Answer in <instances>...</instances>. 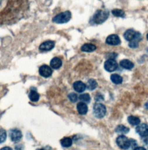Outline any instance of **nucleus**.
Returning <instances> with one entry per match:
<instances>
[{"label": "nucleus", "mask_w": 148, "mask_h": 150, "mask_svg": "<svg viewBox=\"0 0 148 150\" xmlns=\"http://www.w3.org/2000/svg\"><path fill=\"white\" fill-rule=\"evenodd\" d=\"M28 0H0V25L17 23L27 15Z\"/></svg>", "instance_id": "nucleus-1"}, {"label": "nucleus", "mask_w": 148, "mask_h": 150, "mask_svg": "<svg viewBox=\"0 0 148 150\" xmlns=\"http://www.w3.org/2000/svg\"><path fill=\"white\" fill-rule=\"evenodd\" d=\"M109 15V12L107 10H98L93 16V21L96 24H101L108 19Z\"/></svg>", "instance_id": "nucleus-2"}, {"label": "nucleus", "mask_w": 148, "mask_h": 150, "mask_svg": "<svg viewBox=\"0 0 148 150\" xmlns=\"http://www.w3.org/2000/svg\"><path fill=\"white\" fill-rule=\"evenodd\" d=\"M71 18V13L70 11H65L64 12H61L56 16H54L53 19V22L58 24H63L67 23L70 21Z\"/></svg>", "instance_id": "nucleus-3"}, {"label": "nucleus", "mask_w": 148, "mask_h": 150, "mask_svg": "<svg viewBox=\"0 0 148 150\" xmlns=\"http://www.w3.org/2000/svg\"><path fill=\"white\" fill-rule=\"evenodd\" d=\"M106 107L101 103H96L93 107V112L96 117L98 118H103L106 114Z\"/></svg>", "instance_id": "nucleus-4"}, {"label": "nucleus", "mask_w": 148, "mask_h": 150, "mask_svg": "<svg viewBox=\"0 0 148 150\" xmlns=\"http://www.w3.org/2000/svg\"><path fill=\"white\" fill-rule=\"evenodd\" d=\"M116 143L118 146L123 150L128 149L131 144V142L123 135H121L117 138Z\"/></svg>", "instance_id": "nucleus-5"}, {"label": "nucleus", "mask_w": 148, "mask_h": 150, "mask_svg": "<svg viewBox=\"0 0 148 150\" xmlns=\"http://www.w3.org/2000/svg\"><path fill=\"white\" fill-rule=\"evenodd\" d=\"M118 67L117 62L113 59H108L104 63L105 69L109 72H113L115 71Z\"/></svg>", "instance_id": "nucleus-6"}, {"label": "nucleus", "mask_w": 148, "mask_h": 150, "mask_svg": "<svg viewBox=\"0 0 148 150\" xmlns=\"http://www.w3.org/2000/svg\"><path fill=\"white\" fill-rule=\"evenodd\" d=\"M9 137L13 142H18L22 137V132L18 129H11L9 132Z\"/></svg>", "instance_id": "nucleus-7"}, {"label": "nucleus", "mask_w": 148, "mask_h": 150, "mask_svg": "<svg viewBox=\"0 0 148 150\" xmlns=\"http://www.w3.org/2000/svg\"><path fill=\"white\" fill-rule=\"evenodd\" d=\"M106 42L107 44L110 45H118L121 44V40L118 35L116 34H112L107 37Z\"/></svg>", "instance_id": "nucleus-8"}, {"label": "nucleus", "mask_w": 148, "mask_h": 150, "mask_svg": "<svg viewBox=\"0 0 148 150\" xmlns=\"http://www.w3.org/2000/svg\"><path fill=\"white\" fill-rule=\"evenodd\" d=\"M52 70L49 66L47 65H42L39 69V74L43 77L48 78L52 74Z\"/></svg>", "instance_id": "nucleus-9"}, {"label": "nucleus", "mask_w": 148, "mask_h": 150, "mask_svg": "<svg viewBox=\"0 0 148 150\" xmlns=\"http://www.w3.org/2000/svg\"><path fill=\"white\" fill-rule=\"evenodd\" d=\"M55 45V43L53 41H47L44 42L41 44L39 46V50L42 52H46V51H49L51 50Z\"/></svg>", "instance_id": "nucleus-10"}, {"label": "nucleus", "mask_w": 148, "mask_h": 150, "mask_svg": "<svg viewBox=\"0 0 148 150\" xmlns=\"http://www.w3.org/2000/svg\"><path fill=\"white\" fill-rule=\"evenodd\" d=\"M136 132L141 137H145L148 135V125L145 124H139L136 128Z\"/></svg>", "instance_id": "nucleus-11"}, {"label": "nucleus", "mask_w": 148, "mask_h": 150, "mask_svg": "<svg viewBox=\"0 0 148 150\" xmlns=\"http://www.w3.org/2000/svg\"><path fill=\"white\" fill-rule=\"evenodd\" d=\"M137 33V32H135L134 30L129 29L124 33V37L126 41L131 42L135 38Z\"/></svg>", "instance_id": "nucleus-12"}, {"label": "nucleus", "mask_w": 148, "mask_h": 150, "mask_svg": "<svg viewBox=\"0 0 148 150\" xmlns=\"http://www.w3.org/2000/svg\"><path fill=\"white\" fill-rule=\"evenodd\" d=\"M50 64L52 69L57 70L61 67L62 61L60 58H58L57 57H55L51 60Z\"/></svg>", "instance_id": "nucleus-13"}, {"label": "nucleus", "mask_w": 148, "mask_h": 150, "mask_svg": "<svg viewBox=\"0 0 148 150\" xmlns=\"http://www.w3.org/2000/svg\"><path fill=\"white\" fill-rule=\"evenodd\" d=\"M73 87H74V89L79 92V93H82L83 92H84L86 88V85L82 81H76L75 82H74L73 84Z\"/></svg>", "instance_id": "nucleus-14"}, {"label": "nucleus", "mask_w": 148, "mask_h": 150, "mask_svg": "<svg viewBox=\"0 0 148 150\" xmlns=\"http://www.w3.org/2000/svg\"><path fill=\"white\" fill-rule=\"evenodd\" d=\"M77 110L78 112L81 115H85L88 111V107L86 103L83 102L79 103L77 105Z\"/></svg>", "instance_id": "nucleus-15"}, {"label": "nucleus", "mask_w": 148, "mask_h": 150, "mask_svg": "<svg viewBox=\"0 0 148 150\" xmlns=\"http://www.w3.org/2000/svg\"><path fill=\"white\" fill-rule=\"evenodd\" d=\"M141 38H142L141 34L140 33L137 32L135 38L133 41L130 42L129 47L130 48H137L138 47V43L140 41V40H141Z\"/></svg>", "instance_id": "nucleus-16"}, {"label": "nucleus", "mask_w": 148, "mask_h": 150, "mask_svg": "<svg viewBox=\"0 0 148 150\" xmlns=\"http://www.w3.org/2000/svg\"><path fill=\"white\" fill-rule=\"evenodd\" d=\"M122 67L127 70L132 69L134 67V63L128 59H123L120 62Z\"/></svg>", "instance_id": "nucleus-17"}, {"label": "nucleus", "mask_w": 148, "mask_h": 150, "mask_svg": "<svg viewBox=\"0 0 148 150\" xmlns=\"http://www.w3.org/2000/svg\"><path fill=\"white\" fill-rule=\"evenodd\" d=\"M96 50V47L94 45L92 44H84L81 48V50L85 52H92Z\"/></svg>", "instance_id": "nucleus-18"}, {"label": "nucleus", "mask_w": 148, "mask_h": 150, "mask_svg": "<svg viewBox=\"0 0 148 150\" xmlns=\"http://www.w3.org/2000/svg\"><path fill=\"white\" fill-rule=\"evenodd\" d=\"M30 100L33 102H37L39 99V93L35 90H31L28 95Z\"/></svg>", "instance_id": "nucleus-19"}, {"label": "nucleus", "mask_w": 148, "mask_h": 150, "mask_svg": "<svg viewBox=\"0 0 148 150\" xmlns=\"http://www.w3.org/2000/svg\"><path fill=\"white\" fill-rule=\"evenodd\" d=\"M97 81L94 79H89L87 82V85H86V87L87 88V89L90 91H93L94 89H95L97 87Z\"/></svg>", "instance_id": "nucleus-20"}, {"label": "nucleus", "mask_w": 148, "mask_h": 150, "mask_svg": "<svg viewBox=\"0 0 148 150\" xmlns=\"http://www.w3.org/2000/svg\"><path fill=\"white\" fill-rule=\"evenodd\" d=\"M61 144L64 147H70L73 144V140L70 137H64L63 138L61 142Z\"/></svg>", "instance_id": "nucleus-21"}, {"label": "nucleus", "mask_w": 148, "mask_h": 150, "mask_svg": "<svg viewBox=\"0 0 148 150\" xmlns=\"http://www.w3.org/2000/svg\"><path fill=\"white\" fill-rule=\"evenodd\" d=\"M111 79L112 82L115 84H121L123 82L122 77L117 74H113L111 75Z\"/></svg>", "instance_id": "nucleus-22"}, {"label": "nucleus", "mask_w": 148, "mask_h": 150, "mask_svg": "<svg viewBox=\"0 0 148 150\" xmlns=\"http://www.w3.org/2000/svg\"><path fill=\"white\" fill-rule=\"evenodd\" d=\"M115 131L118 133L126 134V133H128V132L130 131V129L128 127H127L125 126H124V125H120L117 126V127L116 128Z\"/></svg>", "instance_id": "nucleus-23"}, {"label": "nucleus", "mask_w": 148, "mask_h": 150, "mask_svg": "<svg viewBox=\"0 0 148 150\" xmlns=\"http://www.w3.org/2000/svg\"><path fill=\"white\" fill-rule=\"evenodd\" d=\"M128 122L132 125H138L140 124V120L134 116H130L128 117Z\"/></svg>", "instance_id": "nucleus-24"}, {"label": "nucleus", "mask_w": 148, "mask_h": 150, "mask_svg": "<svg viewBox=\"0 0 148 150\" xmlns=\"http://www.w3.org/2000/svg\"><path fill=\"white\" fill-rule=\"evenodd\" d=\"M113 15L116 17L124 18L125 16V13L123 10L119 9H115L112 11Z\"/></svg>", "instance_id": "nucleus-25"}, {"label": "nucleus", "mask_w": 148, "mask_h": 150, "mask_svg": "<svg viewBox=\"0 0 148 150\" xmlns=\"http://www.w3.org/2000/svg\"><path fill=\"white\" fill-rule=\"evenodd\" d=\"M79 100L85 103H89L90 101V99H91L90 96L88 93H85V94L80 95L79 97Z\"/></svg>", "instance_id": "nucleus-26"}, {"label": "nucleus", "mask_w": 148, "mask_h": 150, "mask_svg": "<svg viewBox=\"0 0 148 150\" xmlns=\"http://www.w3.org/2000/svg\"><path fill=\"white\" fill-rule=\"evenodd\" d=\"M6 139V132L4 129H0V144L4 143Z\"/></svg>", "instance_id": "nucleus-27"}, {"label": "nucleus", "mask_w": 148, "mask_h": 150, "mask_svg": "<svg viewBox=\"0 0 148 150\" xmlns=\"http://www.w3.org/2000/svg\"><path fill=\"white\" fill-rule=\"evenodd\" d=\"M68 98L70 101L73 103H75L78 100L77 95L75 93H71L68 95Z\"/></svg>", "instance_id": "nucleus-28"}, {"label": "nucleus", "mask_w": 148, "mask_h": 150, "mask_svg": "<svg viewBox=\"0 0 148 150\" xmlns=\"http://www.w3.org/2000/svg\"><path fill=\"white\" fill-rule=\"evenodd\" d=\"M0 150H12V149L9 147H5L2 148Z\"/></svg>", "instance_id": "nucleus-29"}, {"label": "nucleus", "mask_w": 148, "mask_h": 150, "mask_svg": "<svg viewBox=\"0 0 148 150\" xmlns=\"http://www.w3.org/2000/svg\"><path fill=\"white\" fill-rule=\"evenodd\" d=\"M134 150H147L144 147H136Z\"/></svg>", "instance_id": "nucleus-30"}, {"label": "nucleus", "mask_w": 148, "mask_h": 150, "mask_svg": "<svg viewBox=\"0 0 148 150\" xmlns=\"http://www.w3.org/2000/svg\"><path fill=\"white\" fill-rule=\"evenodd\" d=\"M47 150V149H39V150Z\"/></svg>", "instance_id": "nucleus-31"}, {"label": "nucleus", "mask_w": 148, "mask_h": 150, "mask_svg": "<svg viewBox=\"0 0 148 150\" xmlns=\"http://www.w3.org/2000/svg\"><path fill=\"white\" fill-rule=\"evenodd\" d=\"M147 39H148V34H147Z\"/></svg>", "instance_id": "nucleus-32"}]
</instances>
